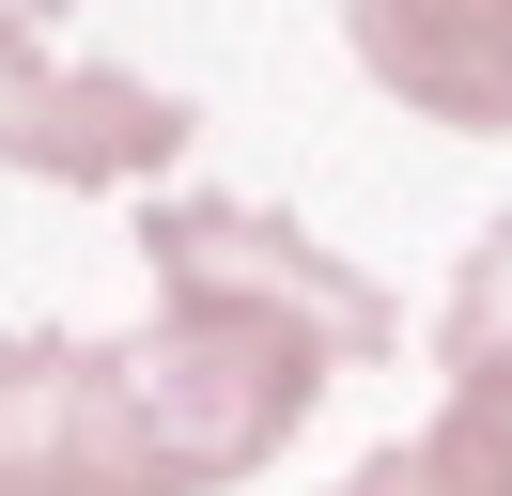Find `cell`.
Segmentation results:
<instances>
[{
    "instance_id": "cell-1",
    "label": "cell",
    "mask_w": 512,
    "mask_h": 496,
    "mask_svg": "<svg viewBox=\"0 0 512 496\" xmlns=\"http://www.w3.org/2000/svg\"><path fill=\"white\" fill-rule=\"evenodd\" d=\"M140 341H0V496H233L326 372H373L404 310L264 202H156Z\"/></svg>"
},
{
    "instance_id": "cell-2",
    "label": "cell",
    "mask_w": 512,
    "mask_h": 496,
    "mask_svg": "<svg viewBox=\"0 0 512 496\" xmlns=\"http://www.w3.org/2000/svg\"><path fill=\"white\" fill-rule=\"evenodd\" d=\"M187 155V93L156 78H109V62H0V171H47V186H156Z\"/></svg>"
},
{
    "instance_id": "cell-3",
    "label": "cell",
    "mask_w": 512,
    "mask_h": 496,
    "mask_svg": "<svg viewBox=\"0 0 512 496\" xmlns=\"http://www.w3.org/2000/svg\"><path fill=\"white\" fill-rule=\"evenodd\" d=\"M373 93H404L419 124H466L497 140L512 124V0H342Z\"/></svg>"
},
{
    "instance_id": "cell-4",
    "label": "cell",
    "mask_w": 512,
    "mask_h": 496,
    "mask_svg": "<svg viewBox=\"0 0 512 496\" xmlns=\"http://www.w3.org/2000/svg\"><path fill=\"white\" fill-rule=\"evenodd\" d=\"M435 357H450V388L512 372V217L466 248V279H450V310H435Z\"/></svg>"
},
{
    "instance_id": "cell-5",
    "label": "cell",
    "mask_w": 512,
    "mask_h": 496,
    "mask_svg": "<svg viewBox=\"0 0 512 496\" xmlns=\"http://www.w3.org/2000/svg\"><path fill=\"white\" fill-rule=\"evenodd\" d=\"M419 465H435L450 496H512V372H481V388H450V419L419 434Z\"/></svg>"
},
{
    "instance_id": "cell-6",
    "label": "cell",
    "mask_w": 512,
    "mask_h": 496,
    "mask_svg": "<svg viewBox=\"0 0 512 496\" xmlns=\"http://www.w3.org/2000/svg\"><path fill=\"white\" fill-rule=\"evenodd\" d=\"M342 496H450V481H435V465H419V434H404V450H373V465H357Z\"/></svg>"
},
{
    "instance_id": "cell-7",
    "label": "cell",
    "mask_w": 512,
    "mask_h": 496,
    "mask_svg": "<svg viewBox=\"0 0 512 496\" xmlns=\"http://www.w3.org/2000/svg\"><path fill=\"white\" fill-rule=\"evenodd\" d=\"M47 16H63V0H0V62L32 47V31H47Z\"/></svg>"
}]
</instances>
